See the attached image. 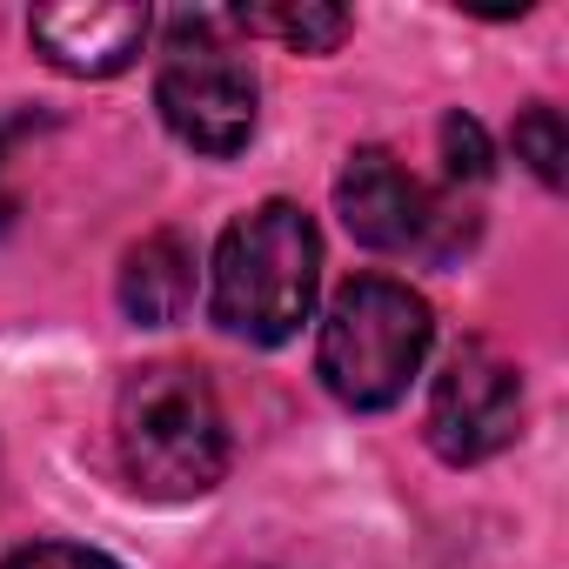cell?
I'll return each instance as SVG.
<instances>
[{
	"instance_id": "cell-9",
	"label": "cell",
	"mask_w": 569,
	"mask_h": 569,
	"mask_svg": "<svg viewBox=\"0 0 569 569\" xmlns=\"http://www.w3.org/2000/svg\"><path fill=\"white\" fill-rule=\"evenodd\" d=\"M241 34H274L302 54H329L342 34H349V14L342 8H261V14H228Z\"/></svg>"
},
{
	"instance_id": "cell-3",
	"label": "cell",
	"mask_w": 569,
	"mask_h": 569,
	"mask_svg": "<svg viewBox=\"0 0 569 569\" xmlns=\"http://www.w3.org/2000/svg\"><path fill=\"white\" fill-rule=\"evenodd\" d=\"M436 342L429 302L409 281L389 274H356L349 289L329 302L322 336H316V369L329 382L336 402L349 409H396L409 396V382L422 376Z\"/></svg>"
},
{
	"instance_id": "cell-2",
	"label": "cell",
	"mask_w": 569,
	"mask_h": 569,
	"mask_svg": "<svg viewBox=\"0 0 569 569\" xmlns=\"http://www.w3.org/2000/svg\"><path fill=\"white\" fill-rule=\"evenodd\" d=\"M114 449L141 496L188 502L228 476V416L201 369L148 362L121 382L114 402Z\"/></svg>"
},
{
	"instance_id": "cell-6",
	"label": "cell",
	"mask_w": 569,
	"mask_h": 569,
	"mask_svg": "<svg viewBox=\"0 0 569 569\" xmlns=\"http://www.w3.org/2000/svg\"><path fill=\"white\" fill-rule=\"evenodd\" d=\"M154 14L134 0H74V8H34L28 14V41L41 48L48 68L74 74V81H108L121 68H134V54L148 48Z\"/></svg>"
},
{
	"instance_id": "cell-7",
	"label": "cell",
	"mask_w": 569,
	"mask_h": 569,
	"mask_svg": "<svg viewBox=\"0 0 569 569\" xmlns=\"http://www.w3.org/2000/svg\"><path fill=\"white\" fill-rule=\"evenodd\" d=\"M336 214H342V228H349L362 248H376V254L422 248L429 228H436L429 188H422L396 154H382V148L349 154V168H342V181H336Z\"/></svg>"
},
{
	"instance_id": "cell-12",
	"label": "cell",
	"mask_w": 569,
	"mask_h": 569,
	"mask_svg": "<svg viewBox=\"0 0 569 569\" xmlns=\"http://www.w3.org/2000/svg\"><path fill=\"white\" fill-rule=\"evenodd\" d=\"M0 569H121V562L101 556V549H81V542H28V549H14Z\"/></svg>"
},
{
	"instance_id": "cell-10",
	"label": "cell",
	"mask_w": 569,
	"mask_h": 569,
	"mask_svg": "<svg viewBox=\"0 0 569 569\" xmlns=\"http://www.w3.org/2000/svg\"><path fill=\"white\" fill-rule=\"evenodd\" d=\"M516 161H529L536 168V181H549V188H562V161H569V134H562V114L556 108H522L516 114Z\"/></svg>"
},
{
	"instance_id": "cell-11",
	"label": "cell",
	"mask_w": 569,
	"mask_h": 569,
	"mask_svg": "<svg viewBox=\"0 0 569 569\" xmlns=\"http://www.w3.org/2000/svg\"><path fill=\"white\" fill-rule=\"evenodd\" d=\"M442 161H449V181H482L489 174V134H482V121L449 114L442 121Z\"/></svg>"
},
{
	"instance_id": "cell-4",
	"label": "cell",
	"mask_w": 569,
	"mask_h": 569,
	"mask_svg": "<svg viewBox=\"0 0 569 569\" xmlns=\"http://www.w3.org/2000/svg\"><path fill=\"white\" fill-rule=\"evenodd\" d=\"M228 21L221 14H181L174 21V41H168V61H161V81H154V108L168 121L174 141H188L194 154H241L254 121H261V88H254V68L221 41Z\"/></svg>"
},
{
	"instance_id": "cell-5",
	"label": "cell",
	"mask_w": 569,
	"mask_h": 569,
	"mask_svg": "<svg viewBox=\"0 0 569 569\" xmlns=\"http://www.w3.org/2000/svg\"><path fill=\"white\" fill-rule=\"evenodd\" d=\"M522 429V376L509 356H496L489 342H462L449 349L442 376L429 382V449L442 462H489L516 442Z\"/></svg>"
},
{
	"instance_id": "cell-1",
	"label": "cell",
	"mask_w": 569,
	"mask_h": 569,
	"mask_svg": "<svg viewBox=\"0 0 569 569\" xmlns=\"http://www.w3.org/2000/svg\"><path fill=\"white\" fill-rule=\"evenodd\" d=\"M322 296V234L296 201H261L234 214L214 241L208 302L234 342L281 349Z\"/></svg>"
},
{
	"instance_id": "cell-8",
	"label": "cell",
	"mask_w": 569,
	"mask_h": 569,
	"mask_svg": "<svg viewBox=\"0 0 569 569\" xmlns=\"http://www.w3.org/2000/svg\"><path fill=\"white\" fill-rule=\"evenodd\" d=\"M194 296H201V261H194L188 234L154 228L121 254V309H128V322L168 329V322H181L194 309Z\"/></svg>"
},
{
	"instance_id": "cell-13",
	"label": "cell",
	"mask_w": 569,
	"mask_h": 569,
	"mask_svg": "<svg viewBox=\"0 0 569 569\" xmlns=\"http://www.w3.org/2000/svg\"><path fill=\"white\" fill-rule=\"evenodd\" d=\"M8 214H14V201H8V194H0V228H8Z\"/></svg>"
}]
</instances>
